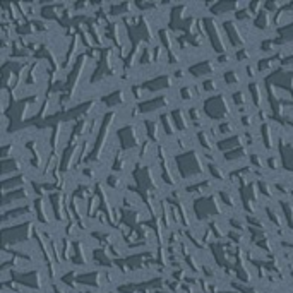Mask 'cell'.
Listing matches in <instances>:
<instances>
[{
  "instance_id": "1",
  "label": "cell",
  "mask_w": 293,
  "mask_h": 293,
  "mask_svg": "<svg viewBox=\"0 0 293 293\" xmlns=\"http://www.w3.org/2000/svg\"><path fill=\"white\" fill-rule=\"evenodd\" d=\"M280 110H281V115L283 117H287L288 120H293V106H288V105H281L280 106Z\"/></svg>"
},
{
  "instance_id": "2",
  "label": "cell",
  "mask_w": 293,
  "mask_h": 293,
  "mask_svg": "<svg viewBox=\"0 0 293 293\" xmlns=\"http://www.w3.org/2000/svg\"><path fill=\"white\" fill-rule=\"evenodd\" d=\"M74 204H76V209L79 211V215H84V213H86V203H84V201L76 199V203H74Z\"/></svg>"
}]
</instances>
